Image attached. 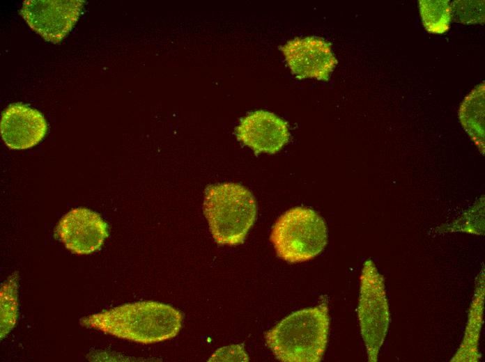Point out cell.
<instances>
[{"instance_id": "obj_1", "label": "cell", "mask_w": 485, "mask_h": 362, "mask_svg": "<svg viewBox=\"0 0 485 362\" xmlns=\"http://www.w3.org/2000/svg\"><path fill=\"white\" fill-rule=\"evenodd\" d=\"M182 313L154 301L123 304L79 320L82 326L141 344H152L176 337L183 324Z\"/></svg>"}, {"instance_id": "obj_2", "label": "cell", "mask_w": 485, "mask_h": 362, "mask_svg": "<svg viewBox=\"0 0 485 362\" xmlns=\"http://www.w3.org/2000/svg\"><path fill=\"white\" fill-rule=\"evenodd\" d=\"M327 302L288 315L265 335L267 346L283 362H318L328 340Z\"/></svg>"}, {"instance_id": "obj_3", "label": "cell", "mask_w": 485, "mask_h": 362, "mask_svg": "<svg viewBox=\"0 0 485 362\" xmlns=\"http://www.w3.org/2000/svg\"><path fill=\"white\" fill-rule=\"evenodd\" d=\"M203 209L212 236L220 245L243 244L257 214L252 192L234 182L208 186Z\"/></svg>"}, {"instance_id": "obj_4", "label": "cell", "mask_w": 485, "mask_h": 362, "mask_svg": "<svg viewBox=\"0 0 485 362\" xmlns=\"http://www.w3.org/2000/svg\"><path fill=\"white\" fill-rule=\"evenodd\" d=\"M270 240L279 258L290 263L302 262L323 250L328 242V228L314 210L295 207L277 219Z\"/></svg>"}, {"instance_id": "obj_5", "label": "cell", "mask_w": 485, "mask_h": 362, "mask_svg": "<svg viewBox=\"0 0 485 362\" xmlns=\"http://www.w3.org/2000/svg\"><path fill=\"white\" fill-rule=\"evenodd\" d=\"M357 313L368 360L376 362L388 330L390 312L383 277L371 260L364 262L360 276Z\"/></svg>"}, {"instance_id": "obj_6", "label": "cell", "mask_w": 485, "mask_h": 362, "mask_svg": "<svg viewBox=\"0 0 485 362\" xmlns=\"http://www.w3.org/2000/svg\"><path fill=\"white\" fill-rule=\"evenodd\" d=\"M82 0H26L20 15L45 41L59 43L77 22Z\"/></svg>"}, {"instance_id": "obj_7", "label": "cell", "mask_w": 485, "mask_h": 362, "mask_svg": "<svg viewBox=\"0 0 485 362\" xmlns=\"http://www.w3.org/2000/svg\"><path fill=\"white\" fill-rule=\"evenodd\" d=\"M55 235L72 253L88 255L101 248L109 235V229L99 214L85 207H77L59 220Z\"/></svg>"}, {"instance_id": "obj_8", "label": "cell", "mask_w": 485, "mask_h": 362, "mask_svg": "<svg viewBox=\"0 0 485 362\" xmlns=\"http://www.w3.org/2000/svg\"><path fill=\"white\" fill-rule=\"evenodd\" d=\"M280 49L291 72L298 79L328 81L337 63L330 43L318 37L296 38Z\"/></svg>"}, {"instance_id": "obj_9", "label": "cell", "mask_w": 485, "mask_h": 362, "mask_svg": "<svg viewBox=\"0 0 485 362\" xmlns=\"http://www.w3.org/2000/svg\"><path fill=\"white\" fill-rule=\"evenodd\" d=\"M237 139L255 155L274 154L289 140L287 123L273 113L257 110L243 118L236 128Z\"/></svg>"}, {"instance_id": "obj_10", "label": "cell", "mask_w": 485, "mask_h": 362, "mask_svg": "<svg viewBox=\"0 0 485 362\" xmlns=\"http://www.w3.org/2000/svg\"><path fill=\"white\" fill-rule=\"evenodd\" d=\"M47 130V125L43 115L22 103L11 104L2 113L1 136L10 149L33 148L43 139Z\"/></svg>"}, {"instance_id": "obj_11", "label": "cell", "mask_w": 485, "mask_h": 362, "mask_svg": "<svg viewBox=\"0 0 485 362\" xmlns=\"http://www.w3.org/2000/svg\"><path fill=\"white\" fill-rule=\"evenodd\" d=\"M484 281V273H482L470 305L463 340L452 361H477L479 358L478 342L483 323Z\"/></svg>"}, {"instance_id": "obj_12", "label": "cell", "mask_w": 485, "mask_h": 362, "mask_svg": "<svg viewBox=\"0 0 485 362\" xmlns=\"http://www.w3.org/2000/svg\"><path fill=\"white\" fill-rule=\"evenodd\" d=\"M484 82L477 85L463 100L459 118L461 125L482 154H484Z\"/></svg>"}, {"instance_id": "obj_13", "label": "cell", "mask_w": 485, "mask_h": 362, "mask_svg": "<svg viewBox=\"0 0 485 362\" xmlns=\"http://www.w3.org/2000/svg\"><path fill=\"white\" fill-rule=\"evenodd\" d=\"M17 272L13 273L1 285V339L15 326L18 317Z\"/></svg>"}, {"instance_id": "obj_14", "label": "cell", "mask_w": 485, "mask_h": 362, "mask_svg": "<svg viewBox=\"0 0 485 362\" xmlns=\"http://www.w3.org/2000/svg\"><path fill=\"white\" fill-rule=\"evenodd\" d=\"M419 8L428 32L440 34L449 30L452 14L448 0H419Z\"/></svg>"}, {"instance_id": "obj_15", "label": "cell", "mask_w": 485, "mask_h": 362, "mask_svg": "<svg viewBox=\"0 0 485 362\" xmlns=\"http://www.w3.org/2000/svg\"><path fill=\"white\" fill-rule=\"evenodd\" d=\"M453 19L462 24L484 23V1H454L451 5Z\"/></svg>"}, {"instance_id": "obj_16", "label": "cell", "mask_w": 485, "mask_h": 362, "mask_svg": "<svg viewBox=\"0 0 485 362\" xmlns=\"http://www.w3.org/2000/svg\"><path fill=\"white\" fill-rule=\"evenodd\" d=\"M211 361H248L249 356L243 345H232L217 349L210 358Z\"/></svg>"}]
</instances>
